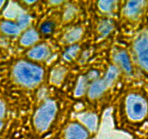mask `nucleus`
Returning a JSON list of instances; mask_svg holds the SVG:
<instances>
[{"label": "nucleus", "mask_w": 148, "mask_h": 139, "mask_svg": "<svg viewBox=\"0 0 148 139\" xmlns=\"http://www.w3.org/2000/svg\"><path fill=\"white\" fill-rule=\"evenodd\" d=\"M13 76L18 83L25 87L33 88L42 82L44 70L39 66L21 61L14 67Z\"/></svg>", "instance_id": "obj_1"}, {"label": "nucleus", "mask_w": 148, "mask_h": 139, "mask_svg": "<svg viewBox=\"0 0 148 139\" xmlns=\"http://www.w3.org/2000/svg\"><path fill=\"white\" fill-rule=\"evenodd\" d=\"M57 112V105L55 102L47 100L37 110L34 117L36 128L40 132L45 131L53 121Z\"/></svg>", "instance_id": "obj_2"}, {"label": "nucleus", "mask_w": 148, "mask_h": 139, "mask_svg": "<svg viewBox=\"0 0 148 139\" xmlns=\"http://www.w3.org/2000/svg\"><path fill=\"white\" fill-rule=\"evenodd\" d=\"M125 106L128 117L133 121L142 120L147 113V103L144 98L136 93L128 96Z\"/></svg>", "instance_id": "obj_3"}, {"label": "nucleus", "mask_w": 148, "mask_h": 139, "mask_svg": "<svg viewBox=\"0 0 148 139\" xmlns=\"http://www.w3.org/2000/svg\"><path fill=\"white\" fill-rule=\"evenodd\" d=\"M134 50L139 65L148 71V33H142L136 38Z\"/></svg>", "instance_id": "obj_4"}, {"label": "nucleus", "mask_w": 148, "mask_h": 139, "mask_svg": "<svg viewBox=\"0 0 148 139\" xmlns=\"http://www.w3.org/2000/svg\"><path fill=\"white\" fill-rule=\"evenodd\" d=\"M66 139H87L88 133L86 129L79 123H71L65 132Z\"/></svg>", "instance_id": "obj_5"}, {"label": "nucleus", "mask_w": 148, "mask_h": 139, "mask_svg": "<svg viewBox=\"0 0 148 139\" xmlns=\"http://www.w3.org/2000/svg\"><path fill=\"white\" fill-rule=\"evenodd\" d=\"M145 6L144 1H129L125 6L124 12L129 18H136L142 13Z\"/></svg>", "instance_id": "obj_6"}, {"label": "nucleus", "mask_w": 148, "mask_h": 139, "mask_svg": "<svg viewBox=\"0 0 148 139\" xmlns=\"http://www.w3.org/2000/svg\"><path fill=\"white\" fill-rule=\"evenodd\" d=\"M30 58L35 60H42L49 55V49L46 45L41 44L32 48L28 53Z\"/></svg>", "instance_id": "obj_7"}, {"label": "nucleus", "mask_w": 148, "mask_h": 139, "mask_svg": "<svg viewBox=\"0 0 148 139\" xmlns=\"http://www.w3.org/2000/svg\"><path fill=\"white\" fill-rule=\"evenodd\" d=\"M108 84L104 79L97 80L91 85L89 89V96L92 99H95L100 96L108 89Z\"/></svg>", "instance_id": "obj_8"}, {"label": "nucleus", "mask_w": 148, "mask_h": 139, "mask_svg": "<svg viewBox=\"0 0 148 139\" xmlns=\"http://www.w3.org/2000/svg\"><path fill=\"white\" fill-rule=\"evenodd\" d=\"M79 120L91 131L96 130L97 127V117L93 113H83L78 116Z\"/></svg>", "instance_id": "obj_9"}, {"label": "nucleus", "mask_w": 148, "mask_h": 139, "mask_svg": "<svg viewBox=\"0 0 148 139\" xmlns=\"http://www.w3.org/2000/svg\"><path fill=\"white\" fill-rule=\"evenodd\" d=\"M115 62L126 73H130L132 71V65L126 52L122 51L116 54L115 56Z\"/></svg>", "instance_id": "obj_10"}, {"label": "nucleus", "mask_w": 148, "mask_h": 139, "mask_svg": "<svg viewBox=\"0 0 148 139\" xmlns=\"http://www.w3.org/2000/svg\"><path fill=\"white\" fill-rule=\"evenodd\" d=\"M39 39V34L35 30H28L23 35L21 39V43L23 46H31L34 44Z\"/></svg>", "instance_id": "obj_11"}, {"label": "nucleus", "mask_w": 148, "mask_h": 139, "mask_svg": "<svg viewBox=\"0 0 148 139\" xmlns=\"http://www.w3.org/2000/svg\"><path fill=\"white\" fill-rule=\"evenodd\" d=\"M82 29L80 28H75L68 31L64 36L63 40L67 44H72L81 39L82 36Z\"/></svg>", "instance_id": "obj_12"}, {"label": "nucleus", "mask_w": 148, "mask_h": 139, "mask_svg": "<svg viewBox=\"0 0 148 139\" xmlns=\"http://www.w3.org/2000/svg\"><path fill=\"white\" fill-rule=\"evenodd\" d=\"M21 13H22V10L21 7L17 4L10 2L5 9L4 15L8 18H18Z\"/></svg>", "instance_id": "obj_13"}, {"label": "nucleus", "mask_w": 148, "mask_h": 139, "mask_svg": "<svg viewBox=\"0 0 148 139\" xmlns=\"http://www.w3.org/2000/svg\"><path fill=\"white\" fill-rule=\"evenodd\" d=\"M1 30L8 35H18L21 31V28L18 25L8 21L2 22L1 25Z\"/></svg>", "instance_id": "obj_14"}, {"label": "nucleus", "mask_w": 148, "mask_h": 139, "mask_svg": "<svg viewBox=\"0 0 148 139\" xmlns=\"http://www.w3.org/2000/svg\"><path fill=\"white\" fill-rule=\"evenodd\" d=\"M65 74V70L62 67H58L52 72L50 80L55 84H60L62 81Z\"/></svg>", "instance_id": "obj_15"}, {"label": "nucleus", "mask_w": 148, "mask_h": 139, "mask_svg": "<svg viewBox=\"0 0 148 139\" xmlns=\"http://www.w3.org/2000/svg\"><path fill=\"white\" fill-rule=\"evenodd\" d=\"M119 76V70L116 66H110L108 69V72L106 73L104 80L107 83L108 86H110L112 83L114 82V80L117 78Z\"/></svg>", "instance_id": "obj_16"}, {"label": "nucleus", "mask_w": 148, "mask_h": 139, "mask_svg": "<svg viewBox=\"0 0 148 139\" xmlns=\"http://www.w3.org/2000/svg\"><path fill=\"white\" fill-rule=\"evenodd\" d=\"M87 89V80L85 77L82 76L79 79L74 94L76 96H81L84 94Z\"/></svg>", "instance_id": "obj_17"}, {"label": "nucleus", "mask_w": 148, "mask_h": 139, "mask_svg": "<svg viewBox=\"0 0 148 139\" xmlns=\"http://www.w3.org/2000/svg\"><path fill=\"white\" fill-rule=\"evenodd\" d=\"M113 28V22H111L110 20H103L99 25V32L102 36H105L110 33L112 31Z\"/></svg>", "instance_id": "obj_18"}, {"label": "nucleus", "mask_w": 148, "mask_h": 139, "mask_svg": "<svg viewBox=\"0 0 148 139\" xmlns=\"http://www.w3.org/2000/svg\"><path fill=\"white\" fill-rule=\"evenodd\" d=\"M116 1H100L98 2V7L102 11L105 12H109L113 10L116 7Z\"/></svg>", "instance_id": "obj_19"}, {"label": "nucleus", "mask_w": 148, "mask_h": 139, "mask_svg": "<svg viewBox=\"0 0 148 139\" xmlns=\"http://www.w3.org/2000/svg\"><path fill=\"white\" fill-rule=\"evenodd\" d=\"M79 49H80L79 46H77V45H74V46L69 47L64 53V59L68 61L74 59L76 57V55H78Z\"/></svg>", "instance_id": "obj_20"}, {"label": "nucleus", "mask_w": 148, "mask_h": 139, "mask_svg": "<svg viewBox=\"0 0 148 139\" xmlns=\"http://www.w3.org/2000/svg\"><path fill=\"white\" fill-rule=\"evenodd\" d=\"M31 17L27 15V14L22 12L18 18V26L21 29H25V28H27L29 25V24L31 23Z\"/></svg>", "instance_id": "obj_21"}, {"label": "nucleus", "mask_w": 148, "mask_h": 139, "mask_svg": "<svg viewBox=\"0 0 148 139\" xmlns=\"http://www.w3.org/2000/svg\"><path fill=\"white\" fill-rule=\"evenodd\" d=\"M54 26H53V24L50 22H46L45 23H43L41 26V31L43 33L45 34H48V33H50L53 30Z\"/></svg>", "instance_id": "obj_22"}, {"label": "nucleus", "mask_w": 148, "mask_h": 139, "mask_svg": "<svg viewBox=\"0 0 148 139\" xmlns=\"http://www.w3.org/2000/svg\"><path fill=\"white\" fill-rule=\"evenodd\" d=\"M65 14H66L65 18H66L67 19H70V18H71V17L74 15L73 8H68V10L66 11Z\"/></svg>", "instance_id": "obj_23"}, {"label": "nucleus", "mask_w": 148, "mask_h": 139, "mask_svg": "<svg viewBox=\"0 0 148 139\" xmlns=\"http://www.w3.org/2000/svg\"><path fill=\"white\" fill-rule=\"evenodd\" d=\"M5 112V107L3 102L0 100V117H2L4 115Z\"/></svg>", "instance_id": "obj_24"}, {"label": "nucleus", "mask_w": 148, "mask_h": 139, "mask_svg": "<svg viewBox=\"0 0 148 139\" xmlns=\"http://www.w3.org/2000/svg\"><path fill=\"white\" fill-rule=\"evenodd\" d=\"M97 75H98V73L96 71H92L90 73H89V77L90 79H94V78H97Z\"/></svg>", "instance_id": "obj_25"}, {"label": "nucleus", "mask_w": 148, "mask_h": 139, "mask_svg": "<svg viewBox=\"0 0 148 139\" xmlns=\"http://www.w3.org/2000/svg\"><path fill=\"white\" fill-rule=\"evenodd\" d=\"M4 3H5V2H4V1H0V8L2 7V5H4Z\"/></svg>", "instance_id": "obj_26"}, {"label": "nucleus", "mask_w": 148, "mask_h": 139, "mask_svg": "<svg viewBox=\"0 0 148 139\" xmlns=\"http://www.w3.org/2000/svg\"><path fill=\"white\" fill-rule=\"evenodd\" d=\"M2 126H3V124H2V122H0V130H2Z\"/></svg>", "instance_id": "obj_27"}]
</instances>
